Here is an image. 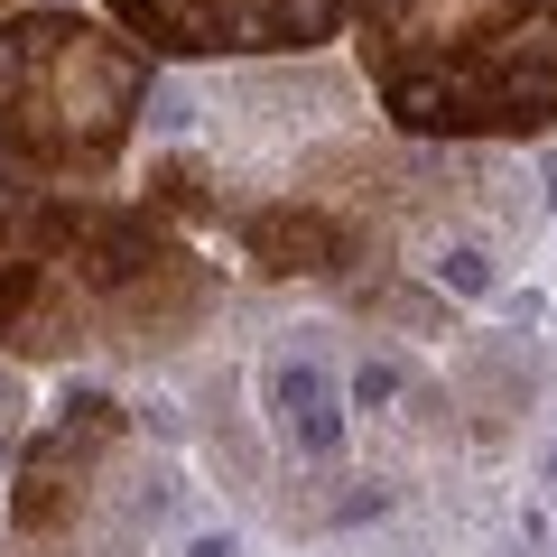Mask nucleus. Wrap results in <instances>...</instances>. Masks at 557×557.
I'll return each mask as SVG.
<instances>
[{"instance_id":"13","label":"nucleus","mask_w":557,"mask_h":557,"mask_svg":"<svg viewBox=\"0 0 557 557\" xmlns=\"http://www.w3.org/2000/svg\"><path fill=\"white\" fill-rule=\"evenodd\" d=\"M0 10H10V0H0Z\"/></svg>"},{"instance_id":"11","label":"nucleus","mask_w":557,"mask_h":557,"mask_svg":"<svg viewBox=\"0 0 557 557\" xmlns=\"http://www.w3.org/2000/svg\"><path fill=\"white\" fill-rule=\"evenodd\" d=\"M186 557H242V548H233V539H214V530H205V539H196Z\"/></svg>"},{"instance_id":"6","label":"nucleus","mask_w":557,"mask_h":557,"mask_svg":"<svg viewBox=\"0 0 557 557\" xmlns=\"http://www.w3.org/2000/svg\"><path fill=\"white\" fill-rule=\"evenodd\" d=\"M139 205H149V214H168L177 233L223 223V168L196 159V149H159V159H149V177H139Z\"/></svg>"},{"instance_id":"5","label":"nucleus","mask_w":557,"mask_h":557,"mask_svg":"<svg viewBox=\"0 0 557 557\" xmlns=\"http://www.w3.org/2000/svg\"><path fill=\"white\" fill-rule=\"evenodd\" d=\"M242 260L260 278H354L362 260H381V233L325 196H278L242 214Z\"/></svg>"},{"instance_id":"10","label":"nucleus","mask_w":557,"mask_h":557,"mask_svg":"<svg viewBox=\"0 0 557 557\" xmlns=\"http://www.w3.org/2000/svg\"><path fill=\"white\" fill-rule=\"evenodd\" d=\"M354 399H362V409H381V399H399V372H391V362H372V372L354 381Z\"/></svg>"},{"instance_id":"4","label":"nucleus","mask_w":557,"mask_h":557,"mask_svg":"<svg viewBox=\"0 0 557 557\" xmlns=\"http://www.w3.org/2000/svg\"><path fill=\"white\" fill-rule=\"evenodd\" d=\"M121 428H131V418H121L112 391H75V399H65L57 428L20 456V483H10V530H20V539L75 530L84 502H94V483H102V456L121 446Z\"/></svg>"},{"instance_id":"12","label":"nucleus","mask_w":557,"mask_h":557,"mask_svg":"<svg viewBox=\"0 0 557 557\" xmlns=\"http://www.w3.org/2000/svg\"><path fill=\"white\" fill-rule=\"evenodd\" d=\"M548 474H557V456H548Z\"/></svg>"},{"instance_id":"7","label":"nucleus","mask_w":557,"mask_h":557,"mask_svg":"<svg viewBox=\"0 0 557 557\" xmlns=\"http://www.w3.org/2000/svg\"><path fill=\"white\" fill-rule=\"evenodd\" d=\"M270 399H278V428H288V446H298V456H335V446H344L335 381H325L317 362H288V372L270 381Z\"/></svg>"},{"instance_id":"8","label":"nucleus","mask_w":557,"mask_h":557,"mask_svg":"<svg viewBox=\"0 0 557 557\" xmlns=\"http://www.w3.org/2000/svg\"><path fill=\"white\" fill-rule=\"evenodd\" d=\"M354 307H362V317H381V325H399V335H446V325H456V307H446V298H428V288H399V278L354 288Z\"/></svg>"},{"instance_id":"3","label":"nucleus","mask_w":557,"mask_h":557,"mask_svg":"<svg viewBox=\"0 0 557 557\" xmlns=\"http://www.w3.org/2000/svg\"><path fill=\"white\" fill-rule=\"evenodd\" d=\"M149 57H307L344 28V0H102Z\"/></svg>"},{"instance_id":"9","label":"nucleus","mask_w":557,"mask_h":557,"mask_svg":"<svg viewBox=\"0 0 557 557\" xmlns=\"http://www.w3.org/2000/svg\"><path fill=\"white\" fill-rule=\"evenodd\" d=\"M437 288L446 298H493V260H483L474 242H456V251L437 260Z\"/></svg>"},{"instance_id":"1","label":"nucleus","mask_w":557,"mask_h":557,"mask_svg":"<svg viewBox=\"0 0 557 557\" xmlns=\"http://www.w3.org/2000/svg\"><path fill=\"white\" fill-rule=\"evenodd\" d=\"M362 75L409 139H548L557 0H344Z\"/></svg>"},{"instance_id":"2","label":"nucleus","mask_w":557,"mask_h":557,"mask_svg":"<svg viewBox=\"0 0 557 557\" xmlns=\"http://www.w3.org/2000/svg\"><path fill=\"white\" fill-rule=\"evenodd\" d=\"M149 112V47L84 10L0 20V177L102 186Z\"/></svg>"}]
</instances>
